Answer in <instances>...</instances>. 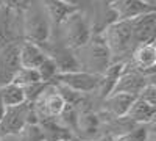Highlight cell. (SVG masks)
<instances>
[{"mask_svg": "<svg viewBox=\"0 0 156 141\" xmlns=\"http://www.w3.org/2000/svg\"><path fill=\"white\" fill-rule=\"evenodd\" d=\"M115 2H119V5L115 6L117 20H131L154 11V5L145 0H115Z\"/></svg>", "mask_w": 156, "mask_h": 141, "instance_id": "11", "label": "cell"}, {"mask_svg": "<svg viewBox=\"0 0 156 141\" xmlns=\"http://www.w3.org/2000/svg\"><path fill=\"white\" fill-rule=\"evenodd\" d=\"M22 13V30L27 41L39 46L48 43L51 33V20L41 0H30Z\"/></svg>", "mask_w": 156, "mask_h": 141, "instance_id": "1", "label": "cell"}, {"mask_svg": "<svg viewBox=\"0 0 156 141\" xmlns=\"http://www.w3.org/2000/svg\"><path fill=\"white\" fill-rule=\"evenodd\" d=\"M133 63L137 71H142L145 74H153L154 65H156V49L154 44H140L136 46L133 50Z\"/></svg>", "mask_w": 156, "mask_h": 141, "instance_id": "13", "label": "cell"}, {"mask_svg": "<svg viewBox=\"0 0 156 141\" xmlns=\"http://www.w3.org/2000/svg\"><path fill=\"white\" fill-rule=\"evenodd\" d=\"M19 47L20 43L16 41L0 47V86L11 83L17 71L20 69Z\"/></svg>", "mask_w": 156, "mask_h": 141, "instance_id": "7", "label": "cell"}, {"mask_svg": "<svg viewBox=\"0 0 156 141\" xmlns=\"http://www.w3.org/2000/svg\"><path fill=\"white\" fill-rule=\"evenodd\" d=\"M0 100H2L5 108L17 107V105H22L27 102L23 88H20L14 83H8L5 86H0Z\"/></svg>", "mask_w": 156, "mask_h": 141, "instance_id": "17", "label": "cell"}, {"mask_svg": "<svg viewBox=\"0 0 156 141\" xmlns=\"http://www.w3.org/2000/svg\"><path fill=\"white\" fill-rule=\"evenodd\" d=\"M78 52H80V55H76V60L80 63L81 71L90 74L101 75L112 63L111 54L105 41L101 39V36L90 38V41L81 49H78Z\"/></svg>", "mask_w": 156, "mask_h": 141, "instance_id": "2", "label": "cell"}, {"mask_svg": "<svg viewBox=\"0 0 156 141\" xmlns=\"http://www.w3.org/2000/svg\"><path fill=\"white\" fill-rule=\"evenodd\" d=\"M59 25L62 27L64 44L70 50L81 49L92 38V28H90L89 17L80 9H75Z\"/></svg>", "mask_w": 156, "mask_h": 141, "instance_id": "3", "label": "cell"}, {"mask_svg": "<svg viewBox=\"0 0 156 141\" xmlns=\"http://www.w3.org/2000/svg\"><path fill=\"white\" fill-rule=\"evenodd\" d=\"M61 2L69 5V6H72V8H78V5L83 3V0H61Z\"/></svg>", "mask_w": 156, "mask_h": 141, "instance_id": "22", "label": "cell"}, {"mask_svg": "<svg viewBox=\"0 0 156 141\" xmlns=\"http://www.w3.org/2000/svg\"><path fill=\"white\" fill-rule=\"evenodd\" d=\"M37 72H39V77H41V80L44 83H51L56 79V75L59 74L55 60L50 57H47V60L37 68Z\"/></svg>", "mask_w": 156, "mask_h": 141, "instance_id": "20", "label": "cell"}, {"mask_svg": "<svg viewBox=\"0 0 156 141\" xmlns=\"http://www.w3.org/2000/svg\"><path fill=\"white\" fill-rule=\"evenodd\" d=\"M34 124H39V118L31 102H25L17 107H8L5 108L3 118L0 121V138L16 136L25 125Z\"/></svg>", "mask_w": 156, "mask_h": 141, "instance_id": "4", "label": "cell"}, {"mask_svg": "<svg viewBox=\"0 0 156 141\" xmlns=\"http://www.w3.org/2000/svg\"><path fill=\"white\" fill-rule=\"evenodd\" d=\"M53 82H56V85H59V86L70 89V91H75L78 94H84V93L95 91V89L100 88L101 75L90 74L86 71H75V72L58 74Z\"/></svg>", "mask_w": 156, "mask_h": 141, "instance_id": "6", "label": "cell"}, {"mask_svg": "<svg viewBox=\"0 0 156 141\" xmlns=\"http://www.w3.org/2000/svg\"><path fill=\"white\" fill-rule=\"evenodd\" d=\"M59 141H72V139H59Z\"/></svg>", "mask_w": 156, "mask_h": 141, "instance_id": "24", "label": "cell"}, {"mask_svg": "<svg viewBox=\"0 0 156 141\" xmlns=\"http://www.w3.org/2000/svg\"><path fill=\"white\" fill-rule=\"evenodd\" d=\"M153 74H145L142 71L133 69V71H123L120 75V79L117 80V83L112 88V93H123V94H131V96H139L140 91L144 89L151 80Z\"/></svg>", "mask_w": 156, "mask_h": 141, "instance_id": "8", "label": "cell"}, {"mask_svg": "<svg viewBox=\"0 0 156 141\" xmlns=\"http://www.w3.org/2000/svg\"><path fill=\"white\" fill-rule=\"evenodd\" d=\"M136 97L137 96L123 94V93H112V94L105 97V108L114 118H126L128 110L131 108Z\"/></svg>", "mask_w": 156, "mask_h": 141, "instance_id": "14", "label": "cell"}, {"mask_svg": "<svg viewBox=\"0 0 156 141\" xmlns=\"http://www.w3.org/2000/svg\"><path fill=\"white\" fill-rule=\"evenodd\" d=\"M101 39L105 41L111 58L115 60V57H123L134 50V41L131 33V24L129 20H114L105 28L101 35Z\"/></svg>", "mask_w": 156, "mask_h": 141, "instance_id": "5", "label": "cell"}, {"mask_svg": "<svg viewBox=\"0 0 156 141\" xmlns=\"http://www.w3.org/2000/svg\"><path fill=\"white\" fill-rule=\"evenodd\" d=\"M47 54L42 49V46L25 41L20 43L19 47V60H20V68H30V69H37L42 63L47 60Z\"/></svg>", "mask_w": 156, "mask_h": 141, "instance_id": "12", "label": "cell"}, {"mask_svg": "<svg viewBox=\"0 0 156 141\" xmlns=\"http://www.w3.org/2000/svg\"><path fill=\"white\" fill-rule=\"evenodd\" d=\"M39 82H42V80H41V77H39L37 69L20 68L11 83H14L20 88H25V86H30V85H34V83H39Z\"/></svg>", "mask_w": 156, "mask_h": 141, "instance_id": "18", "label": "cell"}, {"mask_svg": "<svg viewBox=\"0 0 156 141\" xmlns=\"http://www.w3.org/2000/svg\"><path fill=\"white\" fill-rule=\"evenodd\" d=\"M150 125L151 124H137L133 130H128L119 135L112 141H148L150 139Z\"/></svg>", "mask_w": 156, "mask_h": 141, "instance_id": "19", "label": "cell"}, {"mask_svg": "<svg viewBox=\"0 0 156 141\" xmlns=\"http://www.w3.org/2000/svg\"><path fill=\"white\" fill-rule=\"evenodd\" d=\"M129 24H131L134 46L154 43V33H156V13L154 11L142 14L136 19H131Z\"/></svg>", "mask_w": 156, "mask_h": 141, "instance_id": "9", "label": "cell"}, {"mask_svg": "<svg viewBox=\"0 0 156 141\" xmlns=\"http://www.w3.org/2000/svg\"><path fill=\"white\" fill-rule=\"evenodd\" d=\"M101 119L94 111H81L76 122V133L81 141H92L100 138Z\"/></svg>", "mask_w": 156, "mask_h": 141, "instance_id": "10", "label": "cell"}, {"mask_svg": "<svg viewBox=\"0 0 156 141\" xmlns=\"http://www.w3.org/2000/svg\"><path fill=\"white\" fill-rule=\"evenodd\" d=\"M154 114H156V105H151L148 102L142 100L140 97H136L131 108L128 110L126 118L137 124H153Z\"/></svg>", "mask_w": 156, "mask_h": 141, "instance_id": "15", "label": "cell"}, {"mask_svg": "<svg viewBox=\"0 0 156 141\" xmlns=\"http://www.w3.org/2000/svg\"><path fill=\"white\" fill-rule=\"evenodd\" d=\"M41 3L44 5L47 14L51 20V24H61L64 19H66L69 14H72V13L78 8H72L66 3H62L61 0H41Z\"/></svg>", "mask_w": 156, "mask_h": 141, "instance_id": "16", "label": "cell"}, {"mask_svg": "<svg viewBox=\"0 0 156 141\" xmlns=\"http://www.w3.org/2000/svg\"><path fill=\"white\" fill-rule=\"evenodd\" d=\"M92 141H112L109 136H100V138H97V139H92Z\"/></svg>", "mask_w": 156, "mask_h": 141, "instance_id": "23", "label": "cell"}, {"mask_svg": "<svg viewBox=\"0 0 156 141\" xmlns=\"http://www.w3.org/2000/svg\"><path fill=\"white\" fill-rule=\"evenodd\" d=\"M137 97H140L142 100L148 102V104H151V105H156V88H154V83L150 82V83L140 91V94H139Z\"/></svg>", "mask_w": 156, "mask_h": 141, "instance_id": "21", "label": "cell"}]
</instances>
